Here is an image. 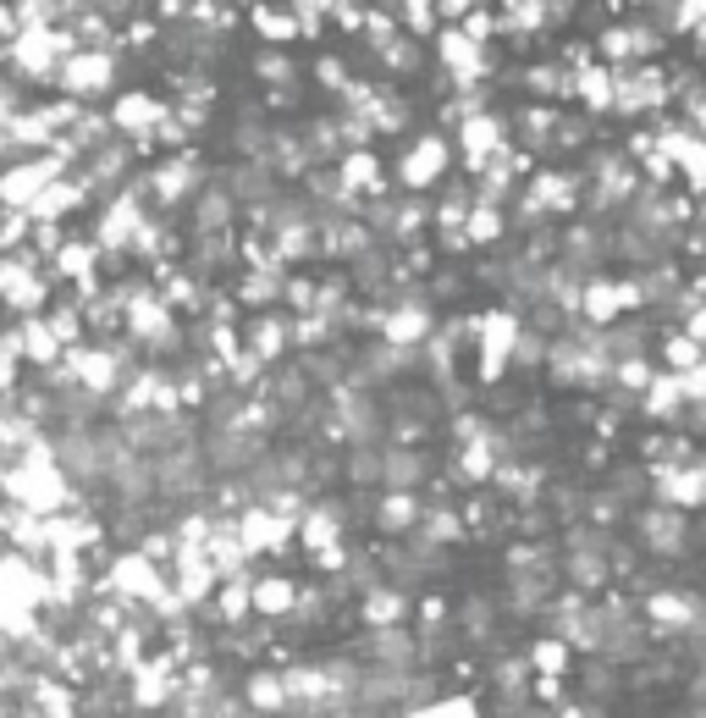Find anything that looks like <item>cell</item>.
Returning <instances> with one entry per match:
<instances>
[{"instance_id": "obj_1", "label": "cell", "mask_w": 706, "mask_h": 718, "mask_svg": "<svg viewBox=\"0 0 706 718\" xmlns=\"http://www.w3.org/2000/svg\"><path fill=\"white\" fill-rule=\"evenodd\" d=\"M249 602H255L260 613H287V602H292V586H287V580H260V586L249 591Z\"/></svg>"}, {"instance_id": "obj_2", "label": "cell", "mask_w": 706, "mask_h": 718, "mask_svg": "<svg viewBox=\"0 0 706 718\" xmlns=\"http://www.w3.org/2000/svg\"><path fill=\"white\" fill-rule=\"evenodd\" d=\"M436 166H441V144H436V139H425L420 149L409 155L404 177H409V183H430V177H436Z\"/></svg>"}, {"instance_id": "obj_3", "label": "cell", "mask_w": 706, "mask_h": 718, "mask_svg": "<svg viewBox=\"0 0 706 718\" xmlns=\"http://www.w3.org/2000/svg\"><path fill=\"white\" fill-rule=\"evenodd\" d=\"M249 702L271 714V708H282V702H287V686H282V680H271V675H260V680L249 686Z\"/></svg>"}, {"instance_id": "obj_4", "label": "cell", "mask_w": 706, "mask_h": 718, "mask_svg": "<svg viewBox=\"0 0 706 718\" xmlns=\"http://www.w3.org/2000/svg\"><path fill=\"white\" fill-rule=\"evenodd\" d=\"M249 608H255V602H249V586H227V591H221V613H227V619H243Z\"/></svg>"}, {"instance_id": "obj_5", "label": "cell", "mask_w": 706, "mask_h": 718, "mask_svg": "<svg viewBox=\"0 0 706 718\" xmlns=\"http://www.w3.org/2000/svg\"><path fill=\"white\" fill-rule=\"evenodd\" d=\"M117 122H122V128H143V122H155V111H149V100H139V95H133V100H122Z\"/></svg>"}, {"instance_id": "obj_6", "label": "cell", "mask_w": 706, "mask_h": 718, "mask_svg": "<svg viewBox=\"0 0 706 718\" xmlns=\"http://www.w3.org/2000/svg\"><path fill=\"white\" fill-rule=\"evenodd\" d=\"M564 663H568L564 641H541V647H536V669H564Z\"/></svg>"}, {"instance_id": "obj_7", "label": "cell", "mask_w": 706, "mask_h": 718, "mask_svg": "<svg viewBox=\"0 0 706 718\" xmlns=\"http://www.w3.org/2000/svg\"><path fill=\"white\" fill-rule=\"evenodd\" d=\"M100 78H106V67H100V56H83V67L72 72V83H78V89H89V83H100Z\"/></svg>"}, {"instance_id": "obj_8", "label": "cell", "mask_w": 706, "mask_h": 718, "mask_svg": "<svg viewBox=\"0 0 706 718\" xmlns=\"http://www.w3.org/2000/svg\"><path fill=\"white\" fill-rule=\"evenodd\" d=\"M409 520H415V503H409V498H387V525L398 531V525H409Z\"/></svg>"}, {"instance_id": "obj_9", "label": "cell", "mask_w": 706, "mask_h": 718, "mask_svg": "<svg viewBox=\"0 0 706 718\" xmlns=\"http://www.w3.org/2000/svg\"><path fill=\"white\" fill-rule=\"evenodd\" d=\"M404 613V602L398 597H370V619H381V624H392Z\"/></svg>"}, {"instance_id": "obj_10", "label": "cell", "mask_w": 706, "mask_h": 718, "mask_svg": "<svg viewBox=\"0 0 706 718\" xmlns=\"http://www.w3.org/2000/svg\"><path fill=\"white\" fill-rule=\"evenodd\" d=\"M668 360H674V365H696V343H690V337H674V343H668Z\"/></svg>"}, {"instance_id": "obj_11", "label": "cell", "mask_w": 706, "mask_h": 718, "mask_svg": "<svg viewBox=\"0 0 706 718\" xmlns=\"http://www.w3.org/2000/svg\"><path fill=\"white\" fill-rule=\"evenodd\" d=\"M420 718H475L469 702H447V708H436V714H420Z\"/></svg>"}, {"instance_id": "obj_12", "label": "cell", "mask_w": 706, "mask_h": 718, "mask_svg": "<svg viewBox=\"0 0 706 718\" xmlns=\"http://www.w3.org/2000/svg\"><path fill=\"white\" fill-rule=\"evenodd\" d=\"M491 233H497V216L480 210V216H475V238H491Z\"/></svg>"}]
</instances>
